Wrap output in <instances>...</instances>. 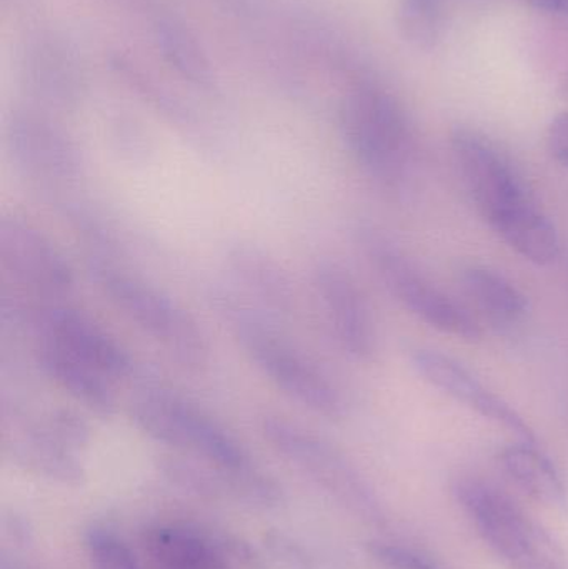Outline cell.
<instances>
[{
  "label": "cell",
  "mask_w": 568,
  "mask_h": 569,
  "mask_svg": "<svg viewBox=\"0 0 568 569\" xmlns=\"http://www.w3.org/2000/svg\"><path fill=\"white\" fill-rule=\"evenodd\" d=\"M464 186L487 226L522 259L550 266L560 256V239L510 157L489 137L469 127L450 136Z\"/></svg>",
  "instance_id": "1"
},
{
  "label": "cell",
  "mask_w": 568,
  "mask_h": 569,
  "mask_svg": "<svg viewBox=\"0 0 568 569\" xmlns=\"http://www.w3.org/2000/svg\"><path fill=\"white\" fill-rule=\"evenodd\" d=\"M209 303L247 361L287 400L330 421L349 415V398L339 381L287 333L283 323L230 287L210 288Z\"/></svg>",
  "instance_id": "2"
},
{
  "label": "cell",
  "mask_w": 568,
  "mask_h": 569,
  "mask_svg": "<svg viewBox=\"0 0 568 569\" xmlns=\"http://www.w3.org/2000/svg\"><path fill=\"white\" fill-rule=\"evenodd\" d=\"M127 413L150 440L202 460L239 497L246 498L263 477L246 445L219 418L169 385L150 381L137 388Z\"/></svg>",
  "instance_id": "3"
},
{
  "label": "cell",
  "mask_w": 568,
  "mask_h": 569,
  "mask_svg": "<svg viewBox=\"0 0 568 569\" xmlns=\"http://www.w3.org/2000/svg\"><path fill=\"white\" fill-rule=\"evenodd\" d=\"M87 273L110 307L183 370L200 373L212 343L199 318L169 290L130 266L127 256L89 253Z\"/></svg>",
  "instance_id": "4"
},
{
  "label": "cell",
  "mask_w": 568,
  "mask_h": 569,
  "mask_svg": "<svg viewBox=\"0 0 568 569\" xmlns=\"http://www.w3.org/2000/svg\"><path fill=\"white\" fill-rule=\"evenodd\" d=\"M0 328L6 340L29 338L52 345L89 361L117 383L136 373V357L126 343L93 315L67 298H40L3 284Z\"/></svg>",
  "instance_id": "5"
},
{
  "label": "cell",
  "mask_w": 568,
  "mask_h": 569,
  "mask_svg": "<svg viewBox=\"0 0 568 569\" xmlns=\"http://www.w3.org/2000/svg\"><path fill=\"white\" fill-rule=\"evenodd\" d=\"M347 150L363 176L383 190H399L412 173V129L402 106L390 93L362 87L342 109Z\"/></svg>",
  "instance_id": "6"
},
{
  "label": "cell",
  "mask_w": 568,
  "mask_h": 569,
  "mask_svg": "<svg viewBox=\"0 0 568 569\" xmlns=\"http://www.w3.org/2000/svg\"><path fill=\"white\" fill-rule=\"evenodd\" d=\"M356 239L377 279L407 311L440 333L467 341L482 337L477 318L423 276L377 227L362 223L356 229Z\"/></svg>",
  "instance_id": "7"
},
{
  "label": "cell",
  "mask_w": 568,
  "mask_h": 569,
  "mask_svg": "<svg viewBox=\"0 0 568 569\" xmlns=\"http://www.w3.org/2000/svg\"><path fill=\"white\" fill-rule=\"evenodd\" d=\"M267 443L300 473L332 495L359 517H377L369 485L352 461L322 435L283 415L269 413L260 420Z\"/></svg>",
  "instance_id": "8"
},
{
  "label": "cell",
  "mask_w": 568,
  "mask_h": 569,
  "mask_svg": "<svg viewBox=\"0 0 568 569\" xmlns=\"http://www.w3.org/2000/svg\"><path fill=\"white\" fill-rule=\"evenodd\" d=\"M6 150L17 176L56 203L73 197L86 176L82 150L72 137L32 113L10 120Z\"/></svg>",
  "instance_id": "9"
},
{
  "label": "cell",
  "mask_w": 568,
  "mask_h": 569,
  "mask_svg": "<svg viewBox=\"0 0 568 569\" xmlns=\"http://www.w3.org/2000/svg\"><path fill=\"white\" fill-rule=\"evenodd\" d=\"M0 269L7 284L40 298H67L77 276L62 247L23 213L0 217Z\"/></svg>",
  "instance_id": "10"
},
{
  "label": "cell",
  "mask_w": 568,
  "mask_h": 569,
  "mask_svg": "<svg viewBox=\"0 0 568 569\" xmlns=\"http://www.w3.org/2000/svg\"><path fill=\"white\" fill-rule=\"evenodd\" d=\"M309 279L320 315L340 353L357 363L376 360V318L352 272L332 257H319L310 266Z\"/></svg>",
  "instance_id": "11"
},
{
  "label": "cell",
  "mask_w": 568,
  "mask_h": 569,
  "mask_svg": "<svg viewBox=\"0 0 568 569\" xmlns=\"http://www.w3.org/2000/svg\"><path fill=\"white\" fill-rule=\"evenodd\" d=\"M456 497L484 541L514 569L559 558L550 538L490 485L472 478L460 480Z\"/></svg>",
  "instance_id": "12"
},
{
  "label": "cell",
  "mask_w": 568,
  "mask_h": 569,
  "mask_svg": "<svg viewBox=\"0 0 568 569\" xmlns=\"http://www.w3.org/2000/svg\"><path fill=\"white\" fill-rule=\"evenodd\" d=\"M223 269L236 293L280 323L293 320L300 311V295L283 263L253 240L227 243Z\"/></svg>",
  "instance_id": "13"
},
{
  "label": "cell",
  "mask_w": 568,
  "mask_h": 569,
  "mask_svg": "<svg viewBox=\"0 0 568 569\" xmlns=\"http://www.w3.org/2000/svg\"><path fill=\"white\" fill-rule=\"evenodd\" d=\"M410 363L422 380L456 400L457 403H462L480 417L506 428L507 431L516 435L519 441L536 443V437L527 421L499 395L490 391L469 368L464 367L449 355L419 348L410 353Z\"/></svg>",
  "instance_id": "14"
},
{
  "label": "cell",
  "mask_w": 568,
  "mask_h": 569,
  "mask_svg": "<svg viewBox=\"0 0 568 569\" xmlns=\"http://www.w3.org/2000/svg\"><path fill=\"white\" fill-rule=\"evenodd\" d=\"M30 363L40 378L87 413L110 418L119 410V383L89 361L52 345L32 341Z\"/></svg>",
  "instance_id": "15"
},
{
  "label": "cell",
  "mask_w": 568,
  "mask_h": 569,
  "mask_svg": "<svg viewBox=\"0 0 568 569\" xmlns=\"http://www.w3.org/2000/svg\"><path fill=\"white\" fill-rule=\"evenodd\" d=\"M146 547L157 569H232L223 537L196 528H153L147 533Z\"/></svg>",
  "instance_id": "16"
},
{
  "label": "cell",
  "mask_w": 568,
  "mask_h": 569,
  "mask_svg": "<svg viewBox=\"0 0 568 569\" xmlns=\"http://www.w3.org/2000/svg\"><path fill=\"white\" fill-rule=\"evenodd\" d=\"M460 287L484 318L497 327H514L526 318L529 300L506 276L484 266L460 272Z\"/></svg>",
  "instance_id": "17"
},
{
  "label": "cell",
  "mask_w": 568,
  "mask_h": 569,
  "mask_svg": "<svg viewBox=\"0 0 568 569\" xmlns=\"http://www.w3.org/2000/svg\"><path fill=\"white\" fill-rule=\"evenodd\" d=\"M500 463L514 483L537 503L566 508L567 491L562 477L552 461L540 453L534 443L519 441L510 445L500 453Z\"/></svg>",
  "instance_id": "18"
},
{
  "label": "cell",
  "mask_w": 568,
  "mask_h": 569,
  "mask_svg": "<svg viewBox=\"0 0 568 569\" xmlns=\"http://www.w3.org/2000/svg\"><path fill=\"white\" fill-rule=\"evenodd\" d=\"M446 0H400L399 29L416 49L430 50L439 43Z\"/></svg>",
  "instance_id": "19"
},
{
  "label": "cell",
  "mask_w": 568,
  "mask_h": 569,
  "mask_svg": "<svg viewBox=\"0 0 568 569\" xmlns=\"http://www.w3.org/2000/svg\"><path fill=\"white\" fill-rule=\"evenodd\" d=\"M86 550L92 569H140L130 548L107 528L87 531Z\"/></svg>",
  "instance_id": "20"
},
{
  "label": "cell",
  "mask_w": 568,
  "mask_h": 569,
  "mask_svg": "<svg viewBox=\"0 0 568 569\" xmlns=\"http://www.w3.org/2000/svg\"><path fill=\"white\" fill-rule=\"evenodd\" d=\"M367 551L380 567L386 569H436L426 558L399 545L376 541L367 545Z\"/></svg>",
  "instance_id": "21"
},
{
  "label": "cell",
  "mask_w": 568,
  "mask_h": 569,
  "mask_svg": "<svg viewBox=\"0 0 568 569\" xmlns=\"http://www.w3.org/2000/svg\"><path fill=\"white\" fill-rule=\"evenodd\" d=\"M547 149L560 166L568 169V112L560 113L547 129Z\"/></svg>",
  "instance_id": "22"
},
{
  "label": "cell",
  "mask_w": 568,
  "mask_h": 569,
  "mask_svg": "<svg viewBox=\"0 0 568 569\" xmlns=\"http://www.w3.org/2000/svg\"><path fill=\"white\" fill-rule=\"evenodd\" d=\"M270 548H272L273 555L279 557V560H282L287 567L292 569H307L303 555L300 553V550H297L292 543H287L283 538L276 537L273 540H270Z\"/></svg>",
  "instance_id": "23"
},
{
  "label": "cell",
  "mask_w": 568,
  "mask_h": 569,
  "mask_svg": "<svg viewBox=\"0 0 568 569\" xmlns=\"http://www.w3.org/2000/svg\"><path fill=\"white\" fill-rule=\"evenodd\" d=\"M524 2L540 12L568 19V0H524Z\"/></svg>",
  "instance_id": "24"
},
{
  "label": "cell",
  "mask_w": 568,
  "mask_h": 569,
  "mask_svg": "<svg viewBox=\"0 0 568 569\" xmlns=\"http://www.w3.org/2000/svg\"><path fill=\"white\" fill-rule=\"evenodd\" d=\"M520 569H562V567H560L559 558H549V560L534 561Z\"/></svg>",
  "instance_id": "25"
},
{
  "label": "cell",
  "mask_w": 568,
  "mask_h": 569,
  "mask_svg": "<svg viewBox=\"0 0 568 569\" xmlns=\"http://www.w3.org/2000/svg\"><path fill=\"white\" fill-rule=\"evenodd\" d=\"M560 90H562L564 96L568 97V73L566 79L562 80V86H560Z\"/></svg>",
  "instance_id": "26"
}]
</instances>
